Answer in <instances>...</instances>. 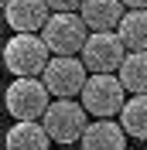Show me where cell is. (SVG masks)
Masks as SVG:
<instances>
[{"instance_id": "1", "label": "cell", "mask_w": 147, "mask_h": 150, "mask_svg": "<svg viewBox=\"0 0 147 150\" xmlns=\"http://www.w3.org/2000/svg\"><path fill=\"white\" fill-rule=\"evenodd\" d=\"M79 103L96 120H113L127 103V89L116 79V72H89L82 92H79Z\"/></svg>"}, {"instance_id": "5", "label": "cell", "mask_w": 147, "mask_h": 150, "mask_svg": "<svg viewBox=\"0 0 147 150\" xmlns=\"http://www.w3.org/2000/svg\"><path fill=\"white\" fill-rule=\"evenodd\" d=\"M48 45L41 41V34H24V31H14L7 45H4V65L7 72L17 79V75H41L48 65Z\"/></svg>"}, {"instance_id": "7", "label": "cell", "mask_w": 147, "mask_h": 150, "mask_svg": "<svg viewBox=\"0 0 147 150\" xmlns=\"http://www.w3.org/2000/svg\"><path fill=\"white\" fill-rule=\"evenodd\" d=\"M123 55H127V48H123L116 31H92L79 51V58L89 72H116Z\"/></svg>"}, {"instance_id": "17", "label": "cell", "mask_w": 147, "mask_h": 150, "mask_svg": "<svg viewBox=\"0 0 147 150\" xmlns=\"http://www.w3.org/2000/svg\"><path fill=\"white\" fill-rule=\"evenodd\" d=\"M4 4H7V0H0V10H4Z\"/></svg>"}, {"instance_id": "11", "label": "cell", "mask_w": 147, "mask_h": 150, "mask_svg": "<svg viewBox=\"0 0 147 150\" xmlns=\"http://www.w3.org/2000/svg\"><path fill=\"white\" fill-rule=\"evenodd\" d=\"M51 137L41 126V120H17L4 137V147L7 150H48Z\"/></svg>"}, {"instance_id": "9", "label": "cell", "mask_w": 147, "mask_h": 150, "mask_svg": "<svg viewBox=\"0 0 147 150\" xmlns=\"http://www.w3.org/2000/svg\"><path fill=\"white\" fill-rule=\"evenodd\" d=\"M123 14H127L123 0H82L79 4V17L86 21L89 31H116Z\"/></svg>"}, {"instance_id": "13", "label": "cell", "mask_w": 147, "mask_h": 150, "mask_svg": "<svg viewBox=\"0 0 147 150\" xmlns=\"http://www.w3.org/2000/svg\"><path fill=\"white\" fill-rule=\"evenodd\" d=\"M116 34L127 51H147V7L127 10L116 24Z\"/></svg>"}, {"instance_id": "14", "label": "cell", "mask_w": 147, "mask_h": 150, "mask_svg": "<svg viewBox=\"0 0 147 150\" xmlns=\"http://www.w3.org/2000/svg\"><path fill=\"white\" fill-rule=\"evenodd\" d=\"M116 116H120V126H123L127 137L147 140V96H130Z\"/></svg>"}, {"instance_id": "3", "label": "cell", "mask_w": 147, "mask_h": 150, "mask_svg": "<svg viewBox=\"0 0 147 150\" xmlns=\"http://www.w3.org/2000/svg\"><path fill=\"white\" fill-rule=\"evenodd\" d=\"M48 85L41 82V75H17L4 92V106L14 120H41L48 109Z\"/></svg>"}, {"instance_id": "2", "label": "cell", "mask_w": 147, "mask_h": 150, "mask_svg": "<svg viewBox=\"0 0 147 150\" xmlns=\"http://www.w3.org/2000/svg\"><path fill=\"white\" fill-rule=\"evenodd\" d=\"M38 34H41V41L48 45L51 55H79L86 38H89V28L75 10H55Z\"/></svg>"}, {"instance_id": "6", "label": "cell", "mask_w": 147, "mask_h": 150, "mask_svg": "<svg viewBox=\"0 0 147 150\" xmlns=\"http://www.w3.org/2000/svg\"><path fill=\"white\" fill-rule=\"evenodd\" d=\"M86 79H89V68L82 65L79 55H51L41 72V82L48 85V92L55 99H75L82 92Z\"/></svg>"}, {"instance_id": "15", "label": "cell", "mask_w": 147, "mask_h": 150, "mask_svg": "<svg viewBox=\"0 0 147 150\" xmlns=\"http://www.w3.org/2000/svg\"><path fill=\"white\" fill-rule=\"evenodd\" d=\"M82 0H48V7L51 10H79Z\"/></svg>"}, {"instance_id": "8", "label": "cell", "mask_w": 147, "mask_h": 150, "mask_svg": "<svg viewBox=\"0 0 147 150\" xmlns=\"http://www.w3.org/2000/svg\"><path fill=\"white\" fill-rule=\"evenodd\" d=\"M48 0H7L4 4V17L14 31H24V34H38L45 28V21L51 17L48 14Z\"/></svg>"}, {"instance_id": "12", "label": "cell", "mask_w": 147, "mask_h": 150, "mask_svg": "<svg viewBox=\"0 0 147 150\" xmlns=\"http://www.w3.org/2000/svg\"><path fill=\"white\" fill-rule=\"evenodd\" d=\"M116 79L130 96H147V51H127L116 68Z\"/></svg>"}, {"instance_id": "16", "label": "cell", "mask_w": 147, "mask_h": 150, "mask_svg": "<svg viewBox=\"0 0 147 150\" xmlns=\"http://www.w3.org/2000/svg\"><path fill=\"white\" fill-rule=\"evenodd\" d=\"M123 7H130V10H140V7H147V0H123Z\"/></svg>"}, {"instance_id": "4", "label": "cell", "mask_w": 147, "mask_h": 150, "mask_svg": "<svg viewBox=\"0 0 147 150\" xmlns=\"http://www.w3.org/2000/svg\"><path fill=\"white\" fill-rule=\"evenodd\" d=\"M41 126L48 130V137L55 143L72 147L75 140H82V130L89 126V112L75 99H51L45 116H41Z\"/></svg>"}, {"instance_id": "10", "label": "cell", "mask_w": 147, "mask_h": 150, "mask_svg": "<svg viewBox=\"0 0 147 150\" xmlns=\"http://www.w3.org/2000/svg\"><path fill=\"white\" fill-rule=\"evenodd\" d=\"M82 150H127V133L113 120H96L82 130Z\"/></svg>"}]
</instances>
